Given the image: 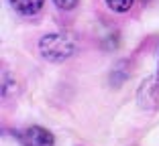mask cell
<instances>
[{
  "label": "cell",
  "instance_id": "1",
  "mask_svg": "<svg viewBox=\"0 0 159 146\" xmlns=\"http://www.w3.org/2000/svg\"><path fill=\"white\" fill-rule=\"evenodd\" d=\"M39 53L49 63H63L75 53V41L66 33H49L39 41Z\"/></svg>",
  "mask_w": 159,
  "mask_h": 146
},
{
  "label": "cell",
  "instance_id": "2",
  "mask_svg": "<svg viewBox=\"0 0 159 146\" xmlns=\"http://www.w3.org/2000/svg\"><path fill=\"white\" fill-rule=\"evenodd\" d=\"M12 136L20 146H55V136L51 130L43 126H27L20 130H12Z\"/></svg>",
  "mask_w": 159,
  "mask_h": 146
},
{
  "label": "cell",
  "instance_id": "3",
  "mask_svg": "<svg viewBox=\"0 0 159 146\" xmlns=\"http://www.w3.org/2000/svg\"><path fill=\"white\" fill-rule=\"evenodd\" d=\"M139 106L145 110H155L159 106V79L157 75L149 77L147 81H143V85L139 87Z\"/></svg>",
  "mask_w": 159,
  "mask_h": 146
},
{
  "label": "cell",
  "instance_id": "4",
  "mask_svg": "<svg viewBox=\"0 0 159 146\" xmlns=\"http://www.w3.org/2000/svg\"><path fill=\"white\" fill-rule=\"evenodd\" d=\"M10 6L20 16H35V14H39L43 10L45 0H10Z\"/></svg>",
  "mask_w": 159,
  "mask_h": 146
},
{
  "label": "cell",
  "instance_id": "5",
  "mask_svg": "<svg viewBox=\"0 0 159 146\" xmlns=\"http://www.w3.org/2000/svg\"><path fill=\"white\" fill-rule=\"evenodd\" d=\"M104 2H106V6L110 10H114V12H118V14L129 12V10L133 8V4H135V0H104Z\"/></svg>",
  "mask_w": 159,
  "mask_h": 146
},
{
  "label": "cell",
  "instance_id": "6",
  "mask_svg": "<svg viewBox=\"0 0 159 146\" xmlns=\"http://www.w3.org/2000/svg\"><path fill=\"white\" fill-rule=\"evenodd\" d=\"M53 2H55V6L61 8V10H71V8L78 6V0H53Z\"/></svg>",
  "mask_w": 159,
  "mask_h": 146
},
{
  "label": "cell",
  "instance_id": "7",
  "mask_svg": "<svg viewBox=\"0 0 159 146\" xmlns=\"http://www.w3.org/2000/svg\"><path fill=\"white\" fill-rule=\"evenodd\" d=\"M157 79H159V63H157Z\"/></svg>",
  "mask_w": 159,
  "mask_h": 146
}]
</instances>
